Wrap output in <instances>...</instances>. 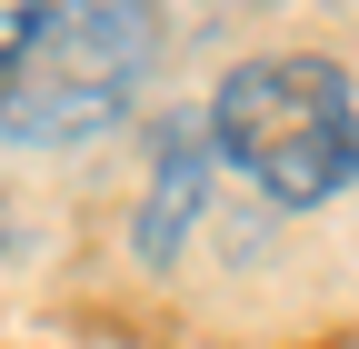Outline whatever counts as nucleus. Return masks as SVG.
Masks as SVG:
<instances>
[{"instance_id":"1","label":"nucleus","mask_w":359,"mask_h":349,"mask_svg":"<svg viewBox=\"0 0 359 349\" xmlns=\"http://www.w3.org/2000/svg\"><path fill=\"white\" fill-rule=\"evenodd\" d=\"M210 150L259 200L320 210L359 180V90L320 50H259L210 90Z\"/></svg>"},{"instance_id":"2","label":"nucleus","mask_w":359,"mask_h":349,"mask_svg":"<svg viewBox=\"0 0 359 349\" xmlns=\"http://www.w3.org/2000/svg\"><path fill=\"white\" fill-rule=\"evenodd\" d=\"M160 30L150 11H110V0H70V11H40L20 70L0 80V140L11 150H70L120 130V110L140 100Z\"/></svg>"},{"instance_id":"3","label":"nucleus","mask_w":359,"mask_h":349,"mask_svg":"<svg viewBox=\"0 0 359 349\" xmlns=\"http://www.w3.org/2000/svg\"><path fill=\"white\" fill-rule=\"evenodd\" d=\"M210 160H219V150H210V120H170V130H160V150H150L160 180H150V210H140V249H150V259H170V249H180V230L200 220Z\"/></svg>"},{"instance_id":"4","label":"nucleus","mask_w":359,"mask_h":349,"mask_svg":"<svg viewBox=\"0 0 359 349\" xmlns=\"http://www.w3.org/2000/svg\"><path fill=\"white\" fill-rule=\"evenodd\" d=\"M30 30H40V11H30V0H0V80L20 70V50H30Z\"/></svg>"}]
</instances>
